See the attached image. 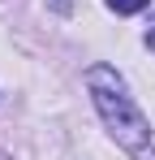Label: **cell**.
I'll list each match as a JSON object with an SVG mask.
<instances>
[{"mask_svg":"<svg viewBox=\"0 0 155 160\" xmlns=\"http://www.w3.org/2000/svg\"><path fill=\"white\" fill-rule=\"evenodd\" d=\"M86 87H91V100L99 108V117L108 121L112 138L125 147L129 156L138 160H155V143H151V121L138 112V104L125 95V82L112 65H91L86 69Z\"/></svg>","mask_w":155,"mask_h":160,"instance_id":"obj_1","label":"cell"},{"mask_svg":"<svg viewBox=\"0 0 155 160\" xmlns=\"http://www.w3.org/2000/svg\"><path fill=\"white\" fill-rule=\"evenodd\" d=\"M151 0H108V9H116V13H138V9H147Z\"/></svg>","mask_w":155,"mask_h":160,"instance_id":"obj_2","label":"cell"}]
</instances>
